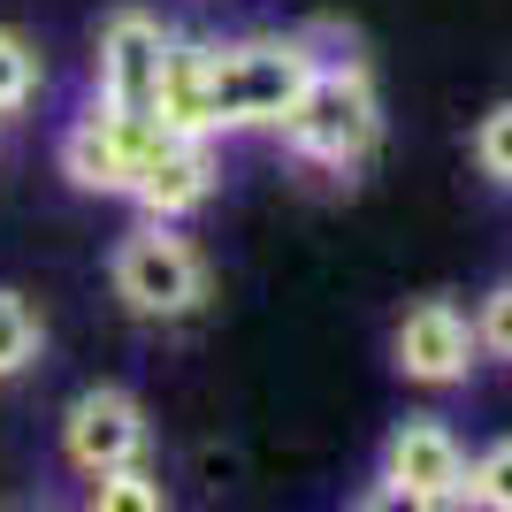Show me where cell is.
Masks as SVG:
<instances>
[{
    "mask_svg": "<svg viewBox=\"0 0 512 512\" xmlns=\"http://www.w3.org/2000/svg\"><path fill=\"white\" fill-rule=\"evenodd\" d=\"M276 130H283V146L299 153V161H314V169H352V161H367L375 130H383V107H375L367 69L321 54V69L306 77L299 100L283 107Z\"/></svg>",
    "mask_w": 512,
    "mask_h": 512,
    "instance_id": "1",
    "label": "cell"
},
{
    "mask_svg": "<svg viewBox=\"0 0 512 512\" xmlns=\"http://www.w3.org/2000/svg\"><path fill=\"white\" fill-rule=\"evenodd\" d=\"M321 69L314 39H237L214 46V130H276L283 107Z\"/></svg>",
    "mask_w": 512,
    "mask_h": 512,
    "instance_id": "2",
    "label": "cell"
},
{
    "mask_svg": "<svg viewBox=\"0 0 512 512\" xmlns=\"http://www.w3.org/2000/svg\"><path fill=\"white\" fill-rule=\"evenodd\" d=\"M115 299L138 321H184L199 299H207V268L169 222H146L115 245Z\"/></svg>",
    "mask_w": 512,
    "mask_h": 512,
    "instance_id": "3",
    "label": "cell"
},
{
    "mask_svg": "<svg viewBox=\"0 0 512 512\" xmlns=\"http://www.w3.org/2000/svg\"><path fill=\"white\" fill-rule=\"evenodd\" d=\"M161 138H169L161 115H123V107L92 100L62 138V169H69L77 192H130L138 169H146V153L161 146Z\"/></svg>",
    "mask_w": 512,
    "mask_h": 512,
    "instance_id": "4",
    "label": "cell"
},
{
    "mask_svg": "<svg viewBox=\"0 0 512 512\" xmlns=\"http://www.w3.org/2000/svg\"><path fill=\"white\" fill-rule=\"evenodd\" d=\"M375 505H467V451L436 413H413L390 428Z\"/></svg>",
    "mask_w": 512,
    "mask_h": 512,
    "instance_id": "5",
    "label": "cell"
},
{
    "mask_svg": "<svg viewBox=\"0 0 512 512\" xmlns=\"http://www.w3.org/2000/svg\"><path fill=\"white\" fill-rule=\"evenodd\" d=\"M161 54L169 31L146 8H115L100 31V69H92V100L123 107V115H153V85H161Z\"/></svg>",
    "mask_w": 512,
    "mask_h": 512,
    "instance_id": "6",
    "label": "cell"
},
{
    "mask_svg": "<svg viewBox=\"0 0 512 512\" xmlns=\"http://www.w3.org/2000/svg\"><path fill=\"white\" fill-rule=\"evenodd\" d=\"M62 451L85 482L107 474V467H130V459L146 451V413H138V398H130V390H85V398H69Z\"/></svg>",
    "mask_w": 512,
    "mask_h": 512,
    "instance_id": "7",
    "label": "cell"
},
{
    "mask_svg": "<svg viewBox=\"0 0 512 512\" xmlns=\"http://www.w3.org/2000/svg\"><path fill=\"white\" fill-rule=\"evenodd\" d=\"M474 352H482V344H474V321L451 299H421L398 321V375H406V383H428V390L467 383Z\"/></svg>",
    "mask_w": 512,
    "mask_h": 512,
    "instance_id": "8",
    "label": "cell"
},
{
    "mask_svg": "<svg viewBox=\"0 0 512 512\" xmlns=\"http://www.w3.org/2000/svg\"><path fill=\"white\" fill-rule=\"evenodd\" d=\"M207 192H214V153H207V138H184V130H169V138L146 153L138 184H130V199H138L153 222H176V214H192Z\"/></svg>",
    "mask_w": 512,
    "mask_h": 512,
    "instance_id": "9",
    "label": "cell"
},
{
    "mask_svg": "<svg viewBox=\"0 0 512 512\" xmlns=\"http://www.w3.org/2000/svg\"><path fill=\"white\" fill-rule=\"evenodd\" d=\"M153 115L169 130H184V138H214V46L207 39H169Z\"/></svg>",
    "mask_w": 512,
    "mask_h": 512,
    "instance_id": "10",
    "label": "cell"
},
{
    "mask_svg": "<svg viewBox=\"0 0 512 512\" xmlns=\"http://www.w3.org/2000/svg\"><path fill=\"white\" fill-rule=\"evenodd\" d=\"M92 505H100V512H161L169 497H161V482H153V474L130 459V467L92 474Z\"/></svg>",
    "mask_w": 512,
    "mask_h": 512,
    "instance_id": "11",
    "label": "cell"
},
{
    "mask_svg": "<svg viewBox=\"0 0 512 512\" xmlns=\"http://www.w3.org/2000/svg\"><path fill=\"white\" fill-rule=\"evenodd\" d=\"M467 505L512 512V436H505V444H490L482 459H467Z\"/></svg>",
    "mask_w": 512,
    "mask_h": 512,
    "instance_id": "12",
    "label": "cell"
},
{
    "mask_svg": "<svg viewBox=\"0 0 512 512\" xmlns=\"http://www.w3.org/2000/svg\"><path fill=\"white\" fill-rule=\"evenodd\" d=\"M31 85H39L31 39H23V31H0V115H16V107L31 100Z\"/></svg>",
    "mask_w": 512,
    "mask_h": 512,
    "instance_id": "13",
    "label": "cell"
},
{
    "mask_svg": "<svg viewBox=\"0 0 512 512\" xmlns=\"http://www.w3.org/2000/svg\"><path fill=\"white\" fill-rule=\"evenodd\" d=\"M31 352H39V314H31L16 291H0V375L31 367Z\"/></svg>",
    "mask_w": 512,
    "mask_h": 512,
    "instance_id": "14",
    "label": "cell"
},
{
    "mask_svg": "<svg viewBox=\"0 0 512 512\" xmlns=\"http://www.w3.org/2000/svg\"><path fill=\"white\" fill-rule=\"evenodd\" d=\"M474 161H482V176L512 184V100L482 115V130H474Z\"/></svg>",
    "mask_w": 512,
    "mask_h": 512,
    "instance_id": "15",
    "label": "cell"
},
{
    "mask_svg": "<svg viewBox=\"0 0 512 512\" xmlns=\"http://www.w3.org/2000/svg\"><path fill=\"white\" fill-rule=\"evenodd\" d=\"M474 344H482V352H505V360H512V283L474 306Z\"/></svg>",
    "mask_w": 512,
    "mask_h": 512,
    "instance_id": "16",
    "label": "cell"
}]
</instances>
